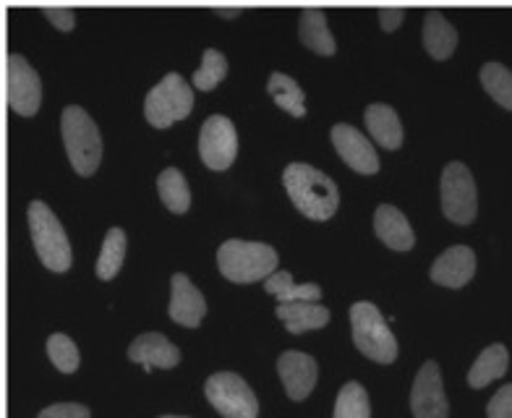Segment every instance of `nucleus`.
<instances>
[{"mask_svg":"<svg viewBox=\"0 0 512 418\" xmlns=\"http://www.w3.org/2000/svg\"><path fill=\"white\" fill-rule=\"evenodd\" d=\"M283 183L290 202L311 220H330L337 212V183L309 162H290L283 170Z\"/></svg>","mask_w":512,"mask_h":418,"instance_id":"nucleus-1","label":"nucleus"},{"mask_svg":"<svg viewBox=\"0 0 512 418\" xmlns=\"http://www.w3.org/2000/svg\"><path fill=\"white\" fill-rule=\"evenodd\" d=\"M217 267L233 283H256L275 272L277 251L270 243L230 238L217 251Z\"/></svg>","mask_w":512,"mask_h":418,"instance_id":"nucleus-2","label":"nucleus"},{"mask_svg":"<svg viewBox=\"0 0 512 418\" xmlns=\"http://www.w3.org/2000/svg\"><path fill=\"white\" fill-rule=\"evenodd\" d=\"M63 144H66L68 160L79 176H92L102 157V136L92 115L79 105H66L61 113Z\"/></svg>","mask_w":512,"mask_h":418,"instance_id":"nucleus-3","label":"nucleus"},{"mask_svg":"<svg viewBox=\"0 0 512 418\" xmlns=\"http://www.w3.org/2000/svg\"><path fill=\"white\" fill-rule=\"evenodd\" d=\"M29 230H32V243L37 249V257L50 272H66L74 262L71 243H68L66 230L61 220L55 217L53 209L45 202H32L27 209Z\"/></svg>","mask_w":512,"mask_h":418,"instance_id":"nucleus-4","label":"nucleus"},{"mask_svg":"<svg viewBox=\"0 0 512 418\" xmlns=\"http://www.w3.org/2000/svg\"><path fill=\"white\" fill-rule=\"evenodd\" d=\"M353 343L364 356L379 364H392L398 358V340L384 322L382 311L371 301H358L351 306Z\"/></svg>","mask_w":512,"mask_h":418,"instance_id":"nucleus-5","label":"nucleus"},{"mask_svg":"<svg viewBox=\"0 0 512 418\" xmlns=\"http://www.w3.org/2000/svg\"><path fill=\"white\" fill-rule=\"evenodd\" d=\"M194 108V92L191 84L181 74H165L155 87L149 89L144 100V115L157 129H168L176 121H183Z\"/></svg>","mask_w":512,"mask_h":418,"instance_id":"nucleus-6","label":"nucleus"},{"mask_svg":"<svg viewBox=\"0 0 512 418\" xmlns=\"http://www.w3.org/2000/svg\"><path fill=\"white\" fill-rule=\"evenodd\" d=\"M204 395L220 416L225 418H256L259 416V400L254 390L236 371H217L207 379Z\"/></svg>","mask_w":512,"mask_h":418,"instance_id":"nucleus-7","label":"nucleus"},{"mask_svg":"<svg viewBox=\"0 0 512 418\" xmlns=\"http://www.w3.org/2000/svg\"><path fill=\"white\" fill-rule=\"evenodd\" d=\"M439 194H442V212L447 220L458 225L473 223L479 202H476V183L465 162L455 160L442 170Z\"/></svg>","mask_w":512,"mask_h":418,"instance_id":"nucleus-8","label":"nucleus"},{"mask_svg":"<svg viewBox=\"0 0 512 418\" xmlns=\"http://www.w3.org/2000/svg\"><path fill=\"white\" fill-rule=\"evenodd\" d=\"M6 100L19 115H34L42 102V81L32 63L19 53L8 55Z\"/></svg>","mask_w":512,"mask_h":418,"instance_id":"nucleus-9","label":"nucleus"},{"mask_svg":"<svg viewBox=\"0 0 512 418\" xmlns=\"http://www.w3.org/2000/svg\"><path fill=\"white\" fill-rule=\"evenodd\" d=\"M199 155L212 170H225L233 165L238 155V134L230 118L220 113L209 115L199 131Z\"/></svg>","mask_w":512,"mask_h":418,"instance_id":"nucleus-10","label":"nucleus"},{"mask_svg":"<svg viewBox=\"0 0 512 418\" xmlns=\"http://www.w3.org/2000/svg\"><path fill=\"white\" fill-rule=\"evenodd\" d=\"M411 408L413 418H447L450 416V405L445 398V387H442V371L437 361H426L416 374L411 390Z\"/></svg>","mask_w":512,"mask_h":418,"instance_id":"nucleus-11","label":"nucleus"},{"mask_svg":"<svg viewBox=\"0 0 512 418\" xmlns=\"http://www.w3.org/2000/svg\"><path fill=\"white\" fill-rule=\"evenodd\" d=\"M332 144H335L337 155L343 157L356 173L371 176V173L379 170L377 149L371 147L369 139L356 126H351V123H337V126H332Z\"/></svg>","mask_w":512,"mask_h":418,"instance_id":"nucleus-12","label":"nucleus"},{"mask_svg":"<svg viewBox=\"0 0 512 418\" xmlns=\"http://www.w3.org/2000/svg\"><path fill=\"white\" fill-rule=\"evenodd\" d=\"M277 374L283 379V387L290 400H306L317 387V361L304 351H285L277 358Z\"/></svg>","mask_w":512,"mask_h":418,"instance_id":"nucleus-13","label":"nucleus"},{"mask_svg":"<svg viewBox=\"0 0 512 418\" xmlns=\"http://www.w3.org/2000/svg\"><path fill=\"white\" fill-rule=\"evenodd\" d=\"M170 319L181 327H199L207 314V301L194 283L183 272H176L170 280Z\"/></svg>","mask_w":512,"mask_h":418,"instance_id":"nucleus-14","label":"nucleus"},{"mask_svg":"<svg viewBox=\"0 0 512 418\" xmlns=\"http://www.w3.org/2000/svg\"><path fill=\"white\" fill-rule=\"evenodd\" d=\"M128 361L142 364L147 371L173 369V366L181 364V351L160 332H144L128 345Z\"/></svg>","mask_w":512,"mask_h":418,"instance_id":"nucleus-15","label":"nucleus"},{"mask_svg":"<svg viewBox=\"0 0 512 418\" xmlns=\"http://www.w3.org/2000/svg\"><path fill=\"white\" fill-rule=\"evenodd\" d=\"M476 272V254L468 246H450L432 264V280L445 288H463Z\"/></svg>","mask_w":512,"mask_h":418,"instance_id":"nucleus-16","label":"nucleus"},{"mask_svg":"<svg viewBox=\"0 0 512 418\" xmlns=\"http://www.w3.org/2000/svg\"><path fill=\"white\" fill-rule=\"evenodd\" d=\"M374 230H377L379 241L390 246L392 251H411L416 243L408 217L392 204H379L374 212Z\"/></svg>","mask_w":512,"mask_h":418,"instance_id":"nucleus-17","label":"nucleus"},{"mask_svg":"<svg viewBox=\"0 0 512 418\" xmlns=\"http://www.w3.org/2000/svg\"><path fill=\"white\" fill-rule=\"evenodd\" d=\"M277 319L288 327L290 335H304L319 330L330 322V309L314 301H296V304H277Z\"/></svg>","mask_w":512,"mask_h":418,"instance_id":"nucleus-18","label":"nucleus"},{"mask_svg":"<svg viewBox=\"0 0 512 418\" xmlns=\"http://www.w3.org/2000/svg\"><path fill=\"white\" fill-rule=\"evenodd\" d=\"M424 45L432 58L445 61L458 48V29L452 27L447 16L437 8H429L424 14Z\"/></svg>","mask_w":512,"mask_h":418,"instance_id":"nucleus-19","label":"nucleus"},{"mask_svg":"<svg viewBox=\"0 0 512 418\" xmlns=\"http://www.w3.org/2000/svg\"><path fill=\"white\" fill-rule=\"evenodd\" d=\"M364 121L369 126V134L379 142V147L398 149L403 142V126H400V115L395 113L392 105L384 102H371L364 113Z\"/></svg>","mask_w":512,"mask_h":418,"instance_id":"nucleus-20","label":"nucleus"},{"mask_svg":"<svg viewBox=\"0 0 512 418\" xmlns=\"http://www.w3.org/2000/svg\"><path fill=\"white\" fill-rule=\"evenodd\" d=\"M298 37L306 48H311L319 55L335 53V37H332L330 27H327V16L322 8H304L301 11V21H298Z\"/></svg>","mask_w":512,"mask_h":418,"instance_id":"nucleus-21","label":"nucleus"},{"mask_svg":"<svg viewBox=\"0 0 512 418\" xmlns=\"http://www.w3.org/2000/svg\"><path fill=\"white\" fill-rule=\"evenodd\" d=\"M507 366H510V353H507L505 345H489V348H484V351L479 353L476 364L468 371V385H471L473 390H481V387H486L489 382H494V379L505 377Z\"/></svg>","mask_w":512,"mask_h":418,"instance_id":"nucleus-22","label":"nucleus"},{"mask_svg":"<svg viewBox=\"0 0 512 418\" xmlns=\"http://www.w3.org/2000/svg\"><path fill=\"white\" fill-rule=\"evenodd\" d=\"M264 290L275 296L280 304H296V301H314L319 304V298H322V288L314 283H301L298 285L293 280V275L285 270L272 272L267 280H264Z\"/></svg>","mask_w":512,"mask_h":418,"instance_id":"nucleus-23","label":"nucleus"},{"mask_svg":"<svg viewBox=\"0 0 512 418\" xmlns=\"http://www.w3.org/2000/svg\"><path fill=\"white\" fill-rule=\"evenodd\" d=\"M157 191H160V199L162 204L170 209V212H186L191 207V189H189V181L183 176L178 168H165L157 176Z\"/></svg>","mask_w":512,"mask_h":418,"instance_id":"nucleus-24","label":"nucleus"},{"mask_svg":"<svg viewBox=\"0 0 512 418\" xmlns=\"http://www.w3.org/2000/svg\"><path fill=\"white\" fill-rule=\"evenodd\" d=\"M267 92H270V95L275 97L277 105L283 110H288L290 115H296V118L306 115V95L304 89L298 87V81L293 79V76L283 74V71H275V74L270 76V81H267Z\"/></svg>","mask_w":512,"mask_h":418,"instance_id":"nucleus-25","label":"nucleus"},{"mask_svg":"<svg viewBox=\"0 0 512 418\" xmlns=\"http://www.w3.org/2000/svg\"><path fill=\"white\" fill-rule=\"evenodd\" d=\"M123 259H126V233L121 228H110L105 241H102L100 259H97V277L113 280L121 270Z\"/></svg>","mask_w":512,"mask_h":418,"instance_id":"nucleus-26","label":"nucleus"},{"mask_svg":"<svg viewBox=\"0 0 512 418\" xmlns=\"http://www.w3.org/2000/svg\"><path fill=\"white\" fill-rule=\"evenodd\" d=\"M481 84L505 110H512V71L497 61L481 66Z\"/></svg>","mask_w":512,"mask_h":418,"instance_id":"nucleus-27","label":"nucleus"},{"mask_svg":"<svg viewBox=\"0 0 512 418\" xmlns=\"http://www.w3.org/2000/svg\"><path fill=\"white\" fill-rule=\"evenodd\" d=\"M369 416H371V405H369V395H366L364 385H358V382H348V385H343V390L337 392L335 416L332 418H369Z\"/></svg>","mask_w":512,"mask_h":418,"instance_id":"nucleus-28","label":"nucleus"},{"mask_svg":"<svg viewBox=\"0 0 512 418\" xmlns=\"http://www.w3.org/2000/svg\"><path fill=\"white\" fill-rule=\"evenodd\" d=\"M225 74H228V58L217 48H207L202 55V66L196 68L191 81H194L196 89L209 92V89H215L225 79Z\"/></svg>","mask_w":512,"mask_h":418,"instance_id":"nucleus-29","label":"nucleus"},{"mask_svg":"<svg viewBox=\"0 0 512 418\" xmlns=\"http://www.w3.org/2000/svg\"><path fill=\"white\" fill-rule=\"evenodd\" d=\"M48 356L55 364V369L63 371V374H71V371L79 369V348L63 332H55V335L48 338Z\"/></svg>","mask_w":512,"mask_h":418,"instance_id":"nucleus-30","label":"nucleus"},{"mask_svg":"<svg viewBox=\"0 0 512 418\" xmlns=\"http://www.w3.org/2000/svg\"><path fill=\"white\" fill-rule=\"evenodd\" d=\"M486 416L489 418H512V382L502 390L494 392V398L486 405Z\"/></svg>","mask_w":512,"mask_h":418,"instance_id":"nucleus-31","label":"nucleus"},{"mask_svg":"<svg viewBox=\"0 0 512 418\" xmlns=\"http://www.w3.org/2000/svg\"><path fill=\"white\" fill-rule=\"evenodd\" d=\"M37 418H89V408L81 403H55Z\"/></svg>","mask_w":512,"mask_h":418,"instance_id":"nucleus-32","label":"nucleus"},{"mask_svg":"<svg viewBox=\"0 0 512 418\" xmlns=\"http://www.w3.org/2000/svg\"><path fill=\"white\" fill-rule=\"evenodd\" d=\"M45 16L53 21L55 27L63 29V32L74 29V24H76L74 11H71V8H66V6H45Z\"/></svg>","mask_w":512,"mask_h":418,"instance_id":"nucleus-33","label":"nucleus"},{"mask_svg":"<svg viewBox=\"0 0 512 418\" xmlns=\"http://www.w3.org/2000/svg\"><path fill=\"white\" fill-rule=\"evenodd\" d=\"M405 11L400 6H382L379 8V24H382L384 32H392L403 24Z\"/></svg>","mask_w":512,"mask_h":418,"instance_id":"nucleus-34","label":"nucleus"},{"mask_svg":"<svg viewBox=\"0 0 512 418\" xmlns=\"http://www.w3.org/2000/svg\"><path fill=\"white\" fill-rule=\"evenodd\" d=\"M217 14L228 16V19H233V16L241 14V8H217Z\"/></svg>","mask_w":512,"mask_h":418,"instance_id":"nucleus-35","label":"nucleus"},{"mask_svg":"<svg viewBox=\"0 0 512 418\" xmlns=\"http://www.w3.org/2000/svg\"><path fill=\"white\" fill-rule=\"evenodd\" d=\"M160 418H191V416H160Z\"/></svg>","mask_w":512,"mask_h":418,"instance_id":"nucleus-36","label":"nucleus"}]
</instances>
